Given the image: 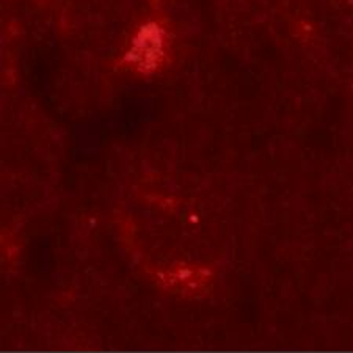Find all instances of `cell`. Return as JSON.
Returning a JSON list of instances; mask_svg holds the SVG:
<instances>
[{
    "label": "cell",
    "mask_w": 353,
    "mask_h": 353,
    "mask_svg": "<svg viewBox=\"0 0 353 353\" xmlns=\"http://www.w3.org/2000/svg\"><path fill=\"white\" fill-rule=\"evenodd\" d=\"M165 49H167V35L163 28L150 22L141 27L134 37L124 60L139 71H154L162 63Z\"/></svg>",
    "instance_id": "6da1fadb"
}]
</instances>
